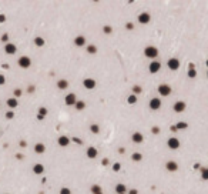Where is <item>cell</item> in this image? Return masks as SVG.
Segmentation results:
<instances>
[{"label":"cell","mask_w":208,"mask_h":194,"mask_svg":"<svg viewBox=\"0 0 208 194\" xmlns=\"http://www.w3.org/2000/svg\"><path fill=\"white\" fill-rule=\"evenodd\" d=\"M144 56L147 57V59H157V56H158V49L155 47V46H147L145 49H144Z\"/></svg>","instance_id":"cell-1"},{"label":"cell","mask_w":208,"mask_h":194,"mask_svg":"<svg viewBox=\"0 0 208 194\" xmlns=\"http://www.w3.org/2000/svg\"><path fill=\"white\" fill-rule=\"evenodd\" d=\"M180 60L178 59H175V57H171V59H168V62H167V67L171 70V72H177L178 69H180Z\"/></svg>","instance_id":"cell-2"},{"label":"cell","mask_w":208,"mask_h":194,"mask_svg":"<svg viewBox=\"0 0 208 194\" xmlns=\"http://www.w3.org/2000/svg\"><path fill=\"white\" fill-rule=\"evenodd\" d=\"M17 64L20 66L22 69H29V67L32 66V59H30L29 56H22V57H19Z\"/></svg>","instance_id":"cell-3"},{"label":"cell","mask_w":208,"mask_h":194,"mask_svg":"<svg viewBox=\"0 0 208 194\" xmlns=\"http://www.w3.org/2000/svg\"><path fill=\"white\" fill-rule=\"evenodd\" d=\"M167 146H168L170 150H178L180 146H181V143H180V140H178L177 137H170V139L167 140Z\"/></svg>","instance_id":"cell-4"},{"label":"cell","mask_w":208,"mask_h":194,"mask_svg":"<svg viewBox=\"0 0 208 194\" xmlns=\"http://www.w3.org/2000/svg\"><path fill=\"white\" fill-rule=\"evenodd\" d=\"M161 98H158V97H153L151 100H150V103H148V106H150V108L153 110V111H155V110H160L161 108Z\"/></svg>","instance_id":"cell-5"},{"label":"cell","mask_w":208,"mask_h":194,"mask_svg":"<svg viewBox=\"0 0 208 194\" xmlns=\"http://www.w3.org/2000/svg\"><path fill=\"white\" fill-rule=\"evenodd\" d=\"M171 87L168 86V84H160L158 86V93H160V96L163 97H168L170 94H171Z\"/></svg>","instance_id":"cell-6"},{"label":"cell","mask_w":208,"mask_h":194,"mask_svg":"<svg viewBox=\"0 0 208 194\" xmlns=\"http://www.w3.org/2000/svg\"><path fill=\"white\" fill-rule=\"evenodd\" d=\"M185 108H187V104H185V101H183V100L175 101L174 106H173V110H174L175 113H183V111H185Z\"/></svg>","instance_id":"cell-7"},{"label":"cell","mask_w":208,"mask_h":194,"mask_svg":"<svg viewBox=\"0 0 208 194\" xmlns=\"http://www.w3.org/2000/svg\"><path fill=\"white\" fill-rule=\"evenodd\" d=\"M137 19H138V23H140V24H148V23L151 22V16H150V13H147V11L140 13Z\"/></svg>","instance_id":"cell-8"},{"label":"cell","mask_w":208,"mask_h":194,"mask_svg":"<svg viewBox=\"0 0 208 194\" xmlns=\"http://www.w3.org/2000/svg\"><path fill=\"white\" fill-rule=\"evenodd\" d=\"M83 86H84V89H87V90H93V89H96L97 83H96V80H94V79L87 77V79H84V80H83Z\"/></svg>","instance_id":"cell-9"},{"label":"cell","mask_w":208,"mask_h":194,"mask_svg":"<svg viewBox=\"0 0 208 194\" xmlns=\"http://www.w3.org/2000/svg\"><path fill=\"white\" fill-rule=\"evenodd\" d=\"M160 70H161V63H160V62H157V60H153V62L150 63V66H148V72H150V73H153V74L158 73Z\"/></svg>","instance_id":"cell-10"},{"label":"cell","mask_w":208,"mask_h":194,"mask_svg":"<svg viewBox=\"0 0 208 194\" xmlns=\"http://www.w3.org/2000/svg\"><path fill=\"white\" fill-rule=\"evenodd\" d=\"M77 101V96L74 93H68L66 97H64V103H66V106H74Z\"/></svg>","instance_id":"cell-11"},{"label":"cell","mask_w":208,"mask_h":194,"mask_svg":"<svg viewBox=\"0 0 208 194\" xmlns=\"http://www.w3.org/2000/svg\"><path fill=\"white\" fill-rule=\"evenodd\" d=\"M4 52H6V54L13 56V54H16V52H17V47H16V44H13L9 42V43L4 44Z\"/></svg>","instance_id":"cell-12"},{"label":"cell","mask_w":208,"mask_h":194,"mask_svg":"<svg viewBox=\"0 0 208 194\" xmlns=\"http://www.w3.org/2000/svg\"><path fill=\"white\" fill-rule=\"evenodd\" d=\"M165 169H167V171L175 173L178 170V164H177V161H174V160H170V161L165 163Z\"/></svg>","instance_id":"cell-13"},{"label":"cell","mask_w":208,"mask_h":194,"mask_svg":"<svg viewBox=\"0 0 208 194\" xmlns=\"http://www.w3.org/2000/svg\"><path fill=\"white\" fill-rule=\"evenodd\" d=\"M86 156H87L88 159H96L97 156H99V151H97V149L96 147H93V146H90V147H87V150H86Z\"/></svg>","instance_id":"cell-14"},{"label":"cell","mask_w":208,"mask_h":194,"mask_svg":"<svg viewBox=\"0 0 208 194\" xmlns=\"http://www.w3.org/2000/svg\"><path fill=\"white\" fill-rule=\"evenodd\" d=\"M70 139L67 137V136H60L59 139H57V144L60 146V147H68L70 146Z\"/></svg>","instance_id":"cell-15"},{"label":"cell","mask_w":208,"mask_h":194,"mask_svg":"<svg viewBox=\"0 0 208 194\" xmlns=\"http://www.w3.org/2000/svg\"><path fill=\"white\" fill-rule=\"evenodd\" d=\"M131 140H133V143H135V144H141L142 141H144V136H142L141 133L135 131V133L131 134Z\"/></svg>","instance_id":"cell-16"},{"label":"cell","mask_w":208,"mask_h":194,"mask_svg":"<svg viewBox=\"0 0 208 194\" xmlns=\"http://www.w3.org/2000/svg\"><path fill=\"white\" fill-rule=\"evenodd\" d=\"M73 43H74L76 47H84L86 46V37L84 36H77Z\"/></svg>","instance_id":"cell-17"},{"label":"cell","mask_w":208,"mask_h":194,"mask_svg":"<svg viewBox=\"0 0 208 194\" xmlns=\"http://www.w3.org/2000/svg\"><path fill=\"white\" fill-rule=\"evenodd\" d=\"M6 104H7V107L9 108H16L19 106V100L16 98V97H10V98H7V101H6Z\"/></svg>","instance_id":"cell-18"},{"label":"cell","mask_w":208,"mask_h":194,"mask_svg":"<svg viewBox=\"0 0 208 194\" xmlns=\"http://www.w3.org/2000/svg\"><path fill=\"white\" fill-rule=\"evenodd\" d=\"M33 173L34 174H37V176H42V174L44 173V166L43 164H40V163L34 164L33 166Z\"/></svg>","instance_id":"cell-19"},{"label":"cell","mask_w":208,"mask_h":194,"mask_svg":"<svg viewBox=\"0 0 208 194\" xmlns=\"http://www.w3.org/2000/svg\"><path fill=\"white\" fill-rule=\"evenodd\" d=\"M44 151H46V146H44L43 143L34 144V153H36V154H43Z\"/></svg>","instance_id":"cell-20"},{"label":"cell","mask_w":208,"mask_h":194,"mask_svg":"<svg viewBox=\"0 0 208 194\" xmlns=\"http://www.w3.org/2000/svg\"><path fill=\"white\" fill-rule=\"evenodd\" d=\"M90 191H91V194H104L100 184H93V186L90 187Z\"/></svg>","instance_id":"cell-21"},{"label":"cell","mask_w":208,"mask_h":194,"mask_svg":"<svg viewBox=\"0 0 208 194\" xmlns=\"http://www.w3.org/2000/svg\"><path fill=\"white\" fill-rule=\"evenodd\" d=\"M57 89H60V90L68 89V81H67L66 79H60V80L57 81Z\"/></svg>","instance_id":"cell-22"},{"label":"cell","mask_w":208,"mask_h":194,"mask_svg":"<svg viewBox=\"0 0 208 194\" xmlns=\"http://www.w3.org/2000/svg\"><path fill=\"white\" fill-rule=\"evenodd\" d=\"M116 193L118 194V193H127L128 190H127V186L126 184H123V183H118V184H116Z\"/></svg>","instance_id":"cell-23"},{"label":"cell","mask_w":208,"mask_h":194,"mask_svg":"<svg viewBox=\"0 0 208 194\" xmlns=\"http://www.w3.org/2000/svg\"><path fill=\"white\" fill-rule=\"evenodd\" d=\"M47 113H49V110L46 107H40L39 108V111H37V119L39 120H44V117L47 116Z\"/></svg>","instance_id":"cell-24"},{"label":"cell","mask_w":208,"mask_h":194,"mask_svg":"<svg viewBox=\"0 0 208 194\" xmlns=\"http://www.w3.org/2000/svg\"><path fill=\"white\" fill-rule=\"evenodd\" d=\"M74 107H76L77 111H83V110L86 108V103H84L83 100H77L76 104H74Z\"/></svg>","instance_id":"cell-25"},{"label":"cell","mask_w":208,"mask_h":194,"mask_svg":"<svg viewBox=\"0 0 208 194\" xmlns=\"http://www.w3.org/2000/svg\"><path fill=\"white\" fill-rule=\"evenodd\" d=\"M187 76H188L190 79H195V77H197V70L194 69V64H190V70H188Z\"/></svg>","instance_id":"cell-26"},{"label":"cell","mask_w":208,"mask_h":194,"mask_svg":"<svg viewBox=\"0 0 208 194\" xmlns=\"http://www.w3.org/2000/svg\"><path fill=\"white\" fill-rule=\"evenodd\" d=\"M174 127L177 131H178V130H185V129H188V123H185V121H178Z\"/></svg>","instance_id":"cell-27"},{"label":"cell","mask_w":208,"mask_h":194,"mask_svg":"<svg viewBox=\"0 0 208 194\" xmlns=\"http://www.w3.org/2000/svg\"><path fill=\"white\" fill-rule=\"evenodd\" d=\"M33 42H34V44H36L37 47H43L44 43H46V42H44V39L42 37V36H37V37H34Z\"/></svg>","instance_id":"cell-28"},{"label":"cell","mask_w":208,"mask_h":194,"mask_svg":"<svg viewBox=\"0 0 208 194\" xmlns=\"http://www.w3.org/2000/svg\"><path fill=\"white\" fill-rule=\"evenodd\" d=\"M131 160L135 163H140L142 160V154L141 153H133L131 154Z\"/></svg>","instance_id":"cell-29"},{"label":"cell","mask_w":208,"mask_h":194,"mask_svg":"<svg viewBox=\"0 0 208 194\" xmlns=\"http://www.w3.org/2000/svg\"><path fill=\"white\" fill-rule=\"evenodd\" d=\"M86 50H87L88 54H96L97 53V47H96L94 44H88L87 47H86Z\"/></svg>","instance_id":"cell-30"},{"label":"cell","mask_w":208,"mask_h":194,"mask_svg":"<svg viewBox=\"0 0 208 194\" xmlns=\"http://www.w3.org/2000/svg\"><path fill=\"white\" fill-rule=\"evenodd\" d=\"M201 178H202L204 181L208 180V167H202V169H201Z\"/></svg>","instance_id":"cell-31"},{"label":"cell","mask_w":208,"mask_h":194,"mask_svg":"<svg viewBox=\"0 0 208 194\" xmlns=\"http://www.w3.org/2000/svg\"><path fill=\"white\" fill-rule=\"evenodd\" d=\"M90 131H91L93 134H99L100 133V126L99 124H96V123H94V124H91V126H90Z\"/></svg>","instance_id":"cell-32"},{"label":"cell","mask_w":208,"mask_h":194,"mask_svg":"<svg viewBox=\"0 0 208 194\" xmlns=\"http://www.w3.org/2000/svg\"><path fill=\"white\" fill-rule=\"evenodd\" d=\"M127 103L128 104H135L137 103V94H130L127 97Z\"/></svg>","instance_id":"cell-33"},{"label":"cell","mask_w":208,"mask_h":194,"mask_svg":"<svg viewBox=\"0 0 208 194\" xmlns=\"http://www.w3.org/2000/svg\"><path fill=\"white\" fill-rule=\"evenodd\" d=\"M120 170H121V164H120V163H114V164H113V171L118 173Z\"/></svg>","instance_id":"cell-34"},{"label":"cell","mask_w":208,"mask_h":194,"mask_svg":"<svg viewBox=\"0 0 208 194\" xmlns=\"http://www.w3.org/2000/svg\"><path fill=\"white\" fill-rule=\"evenodd\" d=\"M142 91V89L140 86H134L133 87V94H140Z\"/></svg>","instance_id":"cell-35"},{"label":"cell","mask_w":208,"mask_h":194,"mask_svg":"<svg viewBox=\"0 0 208 194\" xmlns=\"http://www.w3.org/2000/svg\"><path fill=\"white\" fill-rule=\"evenodd\" d=\"M13 94H14V97L16 98H19V97L23 94V91H22V89H14V91H13Z\"/></svg>","instance_id":"cell-36"},{"label":"cell","mask_w":208,"mask_h":194,"mask_svg":"<svg viewBox=\"0 0 208 194\" xmlns=\"http://www.w3.org/2000/svg\"><path fill=\"white\" fill-rule=\"evenodd\" d=\"M60 194H71V190L68 187H61L60 188Z\"/></svg>","instance_id":"cell-37"},{"label":"cell","mask_w":208,"mask_h":194,"mask_svg":"<svg viewBox=\"0 0 208 194\" xmlns=\"http://www.w3.org/2000/svg\"><path fill=\"white\" fill-rule=\"evenodd\" d=\"M103 32L106 33V34H111V32H113V27H111V26H104V27H103Z\"/></svg>","instance_id":"cell-38"},{"label":"cell","mask_w":208,"mask_h":194,"mask_svg":"<svg viewBox=\"0 0 208 194\" xmlns=\"http://www.w3.org/2000/svg\"><path fill=\"white\" fill-rule=\"evenodd\" d=\"M4 116H6V119L7 120H11V119H14V111H7V113H6V114H4Z\"/></svg>","instance_id":"cell-39"},{"label":"cell","mask_w":208,"mask_h":194,"mask_svg":"<svg viewBox=\"0 0 208 194\" xmlns=\"http://www.w3.org/2000/svg\"><path fill=\"white\" fill-rule=\"evenodd\" d=\"M1 42L3 43H9V34H3L1 36Z\"/></svg>","instance_id":"cell-40"},{"label":"cell","mask_w":208,"mask_h":194,"mask_svg":"<svg viewBox=\"0 0 208 194\" xmlns=\"http://www.w3.org/2000/svg\"><path fill=\"white\" fill-rule=\"evenodd\" d=\"M151 133H153V134H158V133H160V127L154 126L153 129H151Z\"/></svg>","instance_id":"cell-41"},{"label":"cell","mask_w":208,"mask_h":194,"mask_svg":"<svg viewBox=\"0 0 208 194\" xmlns=\"http://www.w3.org/2000/svg\"><path fill=\"white\" fill-rule=\"evenodd\" d=\"M4 83H6V77L3 74H0V86H3Z\"/></svg>","instance_id":"cell-42"},{"label":"cell","mask_w":208,"mask_h":194,"mask_svg":"<svg viewBox=\"0 0 208 194\" xmlns=\"http://www.w3.org/2000/svg\"><path fill=\"white\" fill-rule=\"evenodd\" d=\"M126 29H127V30H133V29H134V24H133V23H127V24H126Z\"/></svg>","instance_id":"cell-43"},{"label":"cell","mask_w":208,"mask_h":194,"mask_svg":"<svg viewBox=\"0 0 208 194\" xmlns=\"http://www.w3.org/2000/svg\"><path fill=\"white\" fill-rule=\"evenodd\" d=\"M109 159H103V160H101V164H103V166H109Z\"/></svg>","instance_id":"cell-44"},{"label":"cell","mask_w":208,"mask_h":194,"mask_svg":"<svg viewBox=\"0 0 208 194\" xmlns=\"http://www.w3.org/2000/svg\"><path fill=\"white\" fill-rule=\"evenodd\" d=\"M3 22H6V16H4V14H0V23H3Z\"/></svg>","instance_id":"cell-45"},{"label":"cell","mask_w":208,"mask_h":194,"mask_svg":"<svg viewBox=\"0 0 208 194\" xmlns=\"http://www.w3.org/2000/svg\"><path fill=\"white\" fill-rule=\"evenodd\" d=\"M137 193H138V191H137L135 188H133V190H130V191H128V194H137Z\"/></svg>","instance_id":"cell-46"},{"label":"cell","mask_w":208,"mask_h":194,"mask_svg":"<svg viewBox=\"0 0 208 194\" xmlns=\"http://www.w3.org/2000/svg\"><path fill=\"white\" fill-rule=\"evenodd\" d=\"M73 141H74V143H77V144H81V140H78V139H76V137L73 139Z\"/></svg>","instance_id":"cell-47"},{"label":"cell","mask_w":208,"mask_h":194,"mask_svg":"<svg viewBox=\"0 0 208 194\" xmlns=\"http://www.w3.org/2000/svg\"><path fill=\"white\" fill-rule=\"evenodd\" d=\"M33 91H34V87L30 86V87H29V93H33Z\"/></svg>","instance_id":"cell-48"},{"label":"cell","mask_w":208,"mask_h":194,"mask_svg":"<svg viewBox=\"0 0 208 194\" xmlns=\"http://www.w3.org/2000/svg\"><path fill=\"white\" fill-rule=\"evenodd\" d=\"M20 147H26V141H20Z\"/></svg>","instance_id":"cell-49"},{"label":"cell","mask_w":208,"mask_h":194,"mask_svg":"<svg viewBox=\"0 0 208 194\" xmlns=\"http://www.w3.org/2000/svg\"><path fill=\"white\" fill-rule=\"evenodd\" d=\"M205 66H207V67H208V60H207V62H205Z\"/></svg>","instance_id":"cell-50"},{"label":"cell","mask_w":208,"mask_h":194,"mask_svg":"<svg viewBox=\"0 0 208 194\" xmlns=\"http://www.w3.org/2000/svg\"><path fill=\"white\" fill-rule=\"evenodd\" d=\"M118 194H127V193H118Z\"/></svg>","instance_id":"cell-51"},{"label":"cell","mask_w":208,"mask_h":194,"mask_svg":"<svg viewBox=\"0 0 208 194\" xmlns=\"http://www.w3.org/2000/svg\"><path fill=\"white\" fill-rule=\"evenodd\" d=\"M207 77H208V70H207Z\"/></svg>","instance_id":"cell-52"},{"label":"cell","mask_w":208,"mask_h":194,"mask_svg":"<svg viewBox=\"0 0 208 194\" xmlns=\"http://www.w3.org/2000/svg\"><path fill=\"white\" fill-rule=\"evenodd\" d=\"M94 1H99V0H94Z\"/></svg>","instance_id":"cell-53"},{"label":"cell","mask_w":208,"mask_h":194,"mask_svg":"<svg viewBox=\"0 0 208 194\" xmlns=\"http://www.w3.org/2000/svg\"><path fill=\"white\" fill-rule=\"evenodd\" d=\"M4 194H9V193H4Z\"/></svg>","instance_id":"cell-54"}]
</instances>
